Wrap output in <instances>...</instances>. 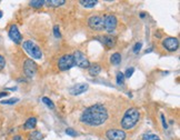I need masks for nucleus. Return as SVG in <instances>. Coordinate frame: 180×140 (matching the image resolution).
Segmentation results:
<instances>
[{
  "mask_svg": "<svg viewBox=\"0 0 180 140\" xmlns=\"http://www.w3.org/2000/svg\"><path fill=\"white\" fill-rule=\"evenodd\" d=\"M101 71V67L100 64H90L89 66V74L90 76L95 77V76H98Z\"/></svg>",
  "mask_w": 180,
  "mask_h": 140,
  "instance_id": "obj_14",
  "label": "nucleus"
},
{
  "mask_svg": "<svg viewBox=\"0 0 180 140\" xmlns=\"http://www.w3.org/2000/svg\"><path fill=\"white\" fill-rule=\"evenodd\" d=\"M29 5L34 8H41L45 5V1L43 0H32V1L29 2Z\"/></svg>",
  "mask_w": 180,
  "mask_h": 140,
  "instance_id": "obj_20",
  "label": "nucleus"
},
{
  "mask_svg": "<svg viewBox=\"0 0 180 140\" xmlns=\"http://www.w3.org/2000/svg\"><path fill=\"white\" fill-rule=\"evenodd\" d=\"M108 119L107 108L101 103L92 105L83 110L80 116V121L90 127H98L106 122Z\"/></svg>",
  "mask_w": 180,
  "mask_h": 140,
  "instance_id": "obj_1",
  "label": "nucleus"
},
{
  "mask_svg": "<svg viewBox=\"0 0 180 140\" xmlns=\"http://www.w3.org/2000/svg\"><path fill=\"white\" fill-rule=\"evenodd\" d=\"M124 81H125V75L122 72H118L117 74V83L119 86H121V85H124Z\"/></svg>",
  "mask_w": 180,
  "mask_h": 140,
  "instance_id": "obj_23",
  "label": "nucleus"
},
{
  "mask_svg": "<svg viewBox=\"0 0 180 140\" xmlns=\"http://www.w3.org/2000/svg\"><path fill=\"white\" fill-rule=\"evenodd\" d=\"M53 35H55V37H56V38H60V37H61L59 26H55V27H53Z\"/></svg>",
  "mask_w": 180,
  "mask_h": 140,
  "instance_id": "obj_27",
  "label": "nucleus"
},
{
  "mask_svg": "<svg viewBox=\"0 0 180 140\" xmlns=\"http://www.w3.org/2000/svg\"><path fill=\"white\" fill-rule=\"evenodd\" d=\"M12 140H22V137L21 136H14Z\"/></svg>",
  "mask_w": 180,
  "mask_h": 140,
  "instance_id": "obj_32",
  "label": "nucleus"
},
{
  "mask_svg": "<svg viewBox=\"0 0 180 140\" xmlns=\"http://www.w3.org/2000/svg\"><path fill=\"white\" fill-rule=\"evenodd\" d=\"M142 140H161L157 135H152V133H146L143 135Z\"/></svg>",
  "mask_w": 180,
  "mask_h": 140,
  "instance_id": "obj_21",
  "label": "nucleus"
},
{
  "mask_svg": "<svg viewBox=\"0 0 180 140\" xmlns=\"http://www.w3.org/2000/svg\"><path fill=\"white\" fill-rule=\"evenodd\" d=\"M99 39H100V41L102 42L107 48H112V47H115V45H116V38L112 37V36H110V35L102 36V37H100Z\"/></svg>",
  "mask_w": 180,
  "mask_h": 140,
  "instance_id": "obj_13",
  "label": "nucleus"
},
{
  "mask_svg": "<svg viewBox=\"0 0 180 140\" xmlns=\"http://www.w3.org/2000/svg\"><path fill=\"white\" fill-rule=\"evenodd\" d=\"M2 14H3V13H2V11H1V10H0V19H1V18H2Z\"/></svg>",
  "mask_w": 180,
  "mask_h": 140,
  "instance_id": "obj_33",
  "label": "nucleus"
},
{
  "mask_svg": "<svg viewBox=\"0 0 180 140\" xmlns=\"http://www.w3.org/2000/svg\"><path fill=\"white\" fill-rule=\"evenodd\" d=\"M106 137L108 138V140H125L126 132L120 129H109L106 132Z\"/></svg>",
  "mask_w": 180,
  "mask_h": 140,
  "instance_id": "obj_10",
  "label": "nucleus"
},
{
  "mask_svg": "<svg viewBox=\"0 0 180 140\" xmlns=\"http://www.w3.org/2000/svg\"><path fill=\"white\" fill-rule=\"evenodd\" d=\"M72 57H74V62H75V66H77V67H80V68H83V69H86V68H89L90 66V62L89 60H88V58L81 52V51H75L74 52V55H72Z\"/></svg>",
  "mask_w": 180,
  "mask_h": 140,
  "instance_id": "obj_5",
  "label": "nucleus"
},
{
  "mask_svg": "<svg viewBox=\"0 0 180 140\" xmlns=\"http://www.w3.org/2000/svg\"><path fill=\"white\" fill-rule=\"evenodd\" d=\"M110 61L112 64H119L121 62V55L119 52H115L111 57H110Z\"/></svg>",
  "mask_w": 180,
  "mask_h": 140,
  "instance_id": "obj_18",
  "label": "nucleus"
},
{
  "mask_svg": "<svg viewBox=\"0 0 180 140\" xmlns=\"http://www.w3.org/2000/svg\"><path fill=\"white\" fill-rule=\"evenodd\" d=\"M133 72H135V68H133V67L128 68V69L126 70V72L124 74V75H125V78H130V77L133 75Z\"/></svg>",
  "mask_w": 180,
  "mask_h": 140,
  "instance_id": "obj_26",
  "label": "nucleus"
},
{
  "mask_svg": "<svg viewBox=\"0 0 180 140\" xmlns=\"http://www.w3.org/2000/svg\"><path fill=\"white\" fill-rule=\"evenodd\" d=\"M9 93L8 92H6V91H2V92H0V98H3V97H7Z\"/></svg>",
  "mask_w": 180,
  "mask_h": 140,
  "instance_id": "obj_31",
  "label": "nucleus"
},
{
  "mask_svg": "<svg viewBox=\"0 0 180 140\" xmlns=\"http://www.w3.org/2000/svg\"><path fill=\"white\" fill-rule=\"evenodd\" d=\"M117 27V18L114 14H108L103 17V28L111 34Z\"/></svg>",
  "mask_w": 180,
  "mask_h": 140,
  "instance_id": "obj_6",
  "label": "nucleus"
},
{
  "mask_svg": "<svg viewBox=\"0 0 180 140\" xmlns=\"http://www.w3.org/2000/svg\"><path fill=\"white\" fill-rule=\"evenodd\" d=\"M18 101H19L18 98H11V99H8V100H2L1 103L2 105H13V103H16Z\"/></svg>",
  "mask_w": 180,
  "mask_h": 140,
  "instance_id": "obj_25",
  "label": "nucleus"
},
{
  "mask_svg": "<svg viewBox=\"0 0 180 140\" xmlns=\"http://www.w3.org/2000/svg\"><path fill=\"white\" fill-rule=\"evenodd\" d=\"M24 72L28 78H32L37 72V64L32 59H27L24 64Z\"/></svg>",
  "mask_w": 180,
  "mask_h": 140,
  "instance_id": "obj_7",
  "label": "nucleus"
},
{
  "mask_svg": "<svg viewBox=\"0 0 180 140\" xmlns=\"http://www.w3.org/2000/svg\"><path fill=\"white\" fill-rule=\"evenodd\" d=\"M79 2L86 8H92V7H95L97 5L98 1L97 0H80Z\"/></svg>",
  "mask_w": 180,
  "mask_h": 140,
  "instance_id": "obj_17",
  "label": "nucleus"
},
{
  "mask_svg": "<svg viewBox=\"0 0 180 140\" xmlns=\"http://www.w3.org/2000/svg\"><path fill=\"white\" fill-rule=\"evenodd\" d=\"M88 25L92 30L101 31L103 29V17L100 16H92L88 19Z\"/></svg>",
  "mask_w": 180,
  "mask_h": 140,
  "instance_id": "obj_8",
  "label": "nucleus"
},
{
  "mask_svg": "<svg viewBox=\"0 0 180 140\" xmlns=\"http://www.w3.org/2000/svg\"><path fill=\"white\" fill-rule=\"evenodd\" d=\"M22 48H24L27 53H28L30 57H32L34 59H41V58H42L41 49L39 48L38 45H36L34 41L26 40V41L22 43Z\"/></svg>",
  "mask_w": 180,
  "mask_h": 140,
  "instance_id": "obj_3",
  "label": "nucleus"
},
{
  "mask_svg": "<svg viewBox=\"0 0 180 140\" xmlns=\"http://www.w3.org/2000/svg\"><path fill=\"white\" fill-rule=\"evenodd\" d=\"M88 88H89V86L87 83H78V85H75L74 87L69 88V92L74 96H78V95H81L85 91H87Z\"/></svg>",
  "mask_w": 180,
  "mask_h": 140,
  "instance_id": "obj_12",
  "label": "nucleus"
},
{
  "mask_svg": "<svg viewBox=\"0 0 180 140\" xmlns=\"http://www.w3.org/2000/svg\"><path fill=\"white\" fill-rule=\"evenodd\" d=\"M66 133H67L68 136H71V137H77L78 136V132L75 131L72 128H67V129H66Z\"/></svg>",
  "mask_w": 180,
  "mask_h": 140,
  "instance_id": "obj_24",
  "label": "nucleus"
},
{
  "mask_svg": "<svg viewBox=\"0 0 180 140\" xmlns=\"http://www.w3.org/2000/svg\"><path fill=\"white\" fill-rule=\"evenodd\" d=\"M141 47H142V43L141 42H137L135 46H133V52L135 53H137V52H139V50L141 49Z\"/></svg>",
  "mask_w": 180,
  "mask_h": 140,
  "instance_id": "obj_28",
  "label": "nucleus"
},
{
  "mask_svg": "<svg viewBox=\"0 0 180 140\" xmlns=\"http://www.w3.org/2000/svg\"><path fill=\"white\" fill-rule=\"evenodd\" d=\"M5 66H6V60H5V58L0 55V71L5 68Z\"/></svg>",
  "mask_w": 180,
  "mask_h": 140,
  "instance_id": "obj_29",
  "label": "nucleus"
},
{
  "mask_svg": "<svg viewBox=\"0 0 180 140\" xmlns=\"http://www.w3.org/2000/svg\"><path fill=\"white\" fill-rule=\"evenodd\" d=\"M162 46H164V48L166 50L172 52V51H176L178 49L179 41H178V39L175 38V37H168V38L162 40Z\"/></svg>",
  "mask_w": 180,
  "mask_h": 140,
  "instance_id": "obj_9",
  "label": "nucleus"
},
{
  "mask_svg": "<svg viewBox=\"0 0 180 140\" xmlns=\"http://www.w3.org/2000/svg\"><path fill=\"white\" fill-rule=\"evenodd\" d=\"M36 125H37V118L31 117V118H29L26 122H25V126H24V127H25V129L29 130V129H34V128L36 127Z\"/></svg>",
  "mask_w": 180,
  "mask_h": 140,
  "instance_id": "obj_16",
  "label": "nucleus"
},
{
  "mask_svg": "<svg viewBox=\"0 0 180 140\" xmlns=\"http://www.w3.org/2000/svg\"><path fill=\"white\" fill-rule=\"evenodd\" d=\"M42 102L48 107V108H50V109H55V103L49 99V98H47V97H43L42 98Z\"/></svg>",
  "mask_w": 180,
  "mask_h": 140,
  "instance_id": "obj_22",
  "label": "nucleus"
},
{
  "mask_svg": "<svg viewBox=\"0 0 180 140\" xmlns=\"http://www.w3.org/2000/svg\"><path fill=\"white\" fill-rule=\"evenodd\" d=\"M74 66H75V62H74L72 55H64L58 61V68L61 71H67V70L71 69Z\"/></svg>",
  "mask_w": 180,
  "mask_h": 140,
  "instance_id": "obj_4",
  "label": "nucleus"
},
{
  "mask_svg": "<svg viewBox=\"0 0 180 140\" xmlns=\"http://www.w3.org/2000/svg\"><path fill=\"white\" fill-rule=\"evenodd\" d=\"M160 118H161V122H162V126H164V128H165V129H167L168 125H167V122H166V118H165V115H164V114H161V115H160Z\"/></svg>",
  "mask_w": 180,
  "mask_h": 140,
  "instance_id": "obj_30",
  "label": "nucleus"
},
{
  "mask_svg": "<svg viewBox=\"0 0 180 140\" xmlns=\"http://www.w3.org/2000/svg\"><path fill=\"white\" fill-rule=\"evenodd\" d=\"M140 119V112L137 108H130L128 109L121 119V127L124 129H132L137 125V122Z\"/></svg>",
  "mask_w": 180,
  "mask_h": 140,
  "instance_id": "obj_2",
  "label": "nucleus"
},
{
  "mask_svg": "<svg viewBox=\"0 0 180 140\" xmlns=\"http://www.w3.org/2000/svg\"><path fill=\"white\" fill-rule=\"evenodd\" d=\"M8 35H9V38L11 39L14 43H17V45H18V43H20V42H21V40H22L21 34H20V31H19L18 27H17L16 25L10 26Z\"/></svg>",
  "mask_w": 180,
  "mask_h": 140,
  "instance_id": "obj_11",
  "label": "nucleus"
},
{
  "mask_svg": "<svg viewBox=\"0 0 180 140\" xmlns=\"http://www.w3.org/2000/svg\"><path fill=\"white\" fill-rule=\"evenodd\" d=\"M45 3H47L48 7H53V8H57V7H60L66 3L64 0H47L45 1Z\"/></svg>",
  "mask_w": 180,
  "mask_h": 140,
  "instance_id": "obj_15",
  "label": "nucleus"
},
{
  "mask_svg": "<svg viewBox=\"0 0 180 140\" xmlns=\"http://www.w3.org/2000/svg\"><path fill=\"white\" fill-rule=\"evenodd\" d=\"M42 139V133L39 131H32L29 135V140H41Z\"/></svg>",
  "mask_w": 180,
  "mask_h": 140,
  "instance_id": "obj_19",
  "label": "nucleus"
}]
</instances>
